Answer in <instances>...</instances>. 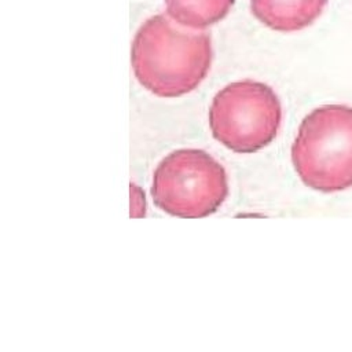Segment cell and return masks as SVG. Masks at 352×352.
Instances as JSON below:
<instances>
[{
	"instance_id": "cell-4",
	"label": "cell",
	"mask_w": 352,
	"mask_h": 352,
	"mask_svg": "<svg viewBox=\"0 0 352 352\" xmlns=\"http://www.w3.org/2000/svg\"><path fill=\"white\" fill-rule=\"evenodd\" d=\"M282 107L264 82L235 81L221 88L209 109L213 138L231 151L254 153L270 144L280 126Z\"/></svg>"
},
{
	"instance_id": "cell-2",
	"label": "cell",
	"mask_w": 352,
	"mask_h": 352,
	"mask_svg": "<svg viewBox=\"0 0 352 352\" xmlns=\"http://www.w3.org/2000/svg\"><path fill=\"white\" fill-rule=\"evenodd\" d=\"M292 161L302 183L322 192L352 187V107L324 104L300 124Z\"/></svg>"
},
{
	"instance_id": "cell-1",
	"label": "cell",
	"mask_w": 352,
	"mask_h": 352,
	"mask_svg": "<svg viewBox=\"0 0 352 352\" xmlns=\"http://www.w3.org/2000/svg\"><path fill=\"white\" fill-rule=\"evenodd\" d=\"M131 60L138 81L147 91L161 98L182 96L194 91L210 69V36L157 14L139 28Z\"/></svg>"
},
{
	"instance_id": "cell-6",
	"label": "cell",
	"mask_w": 352,
	"mask_h": 352,
	"mask_svg": "<svg viewBox=\"0 0 352 352\" xmlns=\"http://www.w3.org/2000/svg\"><path fill=\"white\" fill-rule=\"evenodd\" d=\"M235 0H165L168 15L188 29H204L221 21Z\"/></svg>"
},
{
	"instance_id": "cell-3",
	"label": "cell",
	"mask_w": 352,
	"mask_h": 352,
	"mask_svg": "<svg viewBox=\"0 0 352 352\" xmlns=\"http://www.w3.org/2000/svg\"><path fill=\"white\" fill-rule=\"evenodd\" d=\"M227 194L224 168L204 150L172 151L161 160L153 175V201L172 216H209L221 206Z\"/></svg>"
},
{
	"instance_id": "cell-5",
	"label": "cell",
	"mask_w": 352,
	"mask_h": 352,
	"mask_svg": "<svg viewBox=\"0 0 352 352\" xmlns=\"http://www.w3.org/2000/svg\"><path fill=\"white\" fill-rule=\"evenodd\" d=\"M327 0H250L253 15L276 32H297L312 25Z\"/></svg>"
}]
</instances>
